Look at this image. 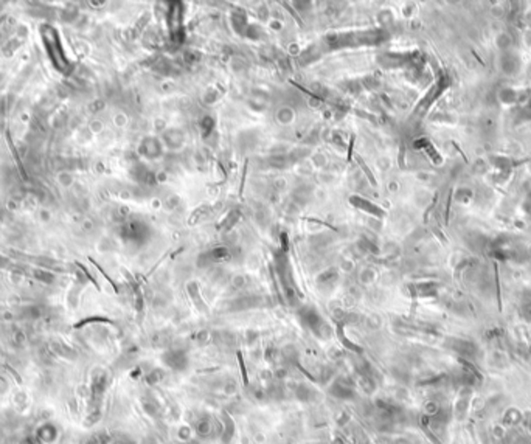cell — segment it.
<instances>
[{"label":"cell","mask_w":531,"mask_h":444,"mask_svg":"<svg viewBox=\"0 0 531 444\" xmlns=\"http://www.w3.org/2000/svg\"><path fill=\"white\" fill-rule=\"evenodd\" d=\"M165 364L168 365L174 372H184V370L188 366V358L184 351H168L163 356Z\"/></svg>","instance_id":"6da1fadb"},{"label":"cell","mask_w":531,"mask_h":444,"mask_svg":"<svg viewBox=\"0 0 531 444\" xmlns=\"http://www.w3.org/2000/svg\"><path fill=\"white\" fill-rule=\"evenodd\" d=\"M35 435H36V438H38L41 442H44V444H52V442H55V441L58 440L59 430H58V427H56L53 422H44V424H41V426L36 428Z\"/></svg>","instance_id":"7a4b0ae2"},{"label":"cell","mask_w":531,"mask_h":444,"mask_svg":"<svg viewBox=\"0 0 531 444\" xmlns=\"http://www.w3.org/2000/svg\"><path fill=\"white\" fill-rule=\"evenodd\" d=\"M329 394L337 399H353L354 398V390L353 386L348 380H337L329 387Z\"/></svg>","instance_id":"3957f363"},{"label":"cell","mask_w":531,"mask_h":444,"mask_svg":"<svg viewBox=\"0 0 531 444\" xmlns=\"http://www.w3.org/2000/svg\"><path fill=\"white\" fill-rule=\"evenodd\" d=\"M213 430H215V422L208 416H204L196 422V432L201 436H208L213 434Z\"/></svg>","instance_id":"277c9868"},{"label":"cell","mask_w":531,"mask_h":444,"mask_svg":"<svg viewBox=\"0 0 531 444\" xmlns=\"http://www.w3.org/2000/svg\"><path fill=\"white\" fill-rule=\"evenodd\" d=\"M233 432H235V424L232 421L230 416L224 415V424H222V430H221V436H222V441L224 442H229L233 436Z\"/></svg>","instance_id":"5b68a950"},{"label":"cell","mask_w":531,"mask_h":444,"mask_svg":"<svg viewBox=\"0 0 531 444\" xmlns=\"http://www.w3.org/2000/svg\"><path fill=\"white\" fill-rule=\"evenodd\" d=\"M13 402H14V406H16V408H19V410L27 408V406H28V394H27V392L22 390V388L14 392L13 393Z\"/></svg>","instance_id":"8992f818"},{"label":"cell","mask_w":531,"mask_h":444,"mask_svg":"<svg viewBox=\"0 0 531 444\" xmlns=\"http://www.w3.org/2000/svg\"><path fill=\"white\" fill-rule=\"evenodd\" d=\"M10 392V382L4 378H0V396Z\"/></svg>","instance_id":"52a82bcc"},{"label":"cell","mask_w":531,"mask_h":444,"mask_svg":"<svg viewBox=\"0 0 531 444\" xmlns=\"http://www.w3.org/2000/svg\"><path fill=\"white\" fill-rule=\"evenodd\" d=\"M22 444H41V441L36 438V435H32V436H25Z\"/></svg>","instance_id":"ba28073f"}]
</instances>
